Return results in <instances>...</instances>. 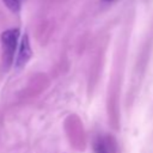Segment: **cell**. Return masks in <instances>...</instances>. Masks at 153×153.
<instances>
[{"instance_id":"6da1fadb","label":"cell","mask_w":153,"mask_h":153,"mask_svg":"<svg viewBox=\"0 0 153 153\" xmlns=\"http://www.w3.org/2000/svg\"><path fill=\"white\" fill-rule=\"evenodd\" d=\"M19 35H20L19 29L13 27L4 31L0 36L1 50H2V63L6 69H8L14 61V55L18 48Z\"/></svg>"},{"instance_id":"7a4b0ae2","label":"cell","mask_w":153,"mask_h":153,"mask_svg":"<svg viewBox=\"0 0 153 153\" xmlns=\"http://www.w3.org/2000/svg\"><path fill=\"white\" fill-rule=\"evenodd\" d=\"M32 55V50H31V47H30V41H29V36L25 33L20 42H19V45H18V51H17V56H16V60H14V66L17 69L24 67L26 65V62L30 60Z\"/></svg>"},{"instance_id":"3957f363","label":"cell","mask_w":153,"mask_h":153,"mask_svg":"<svg viewBox=\"0 0 153 153\" xmlns=\"http://www.w3.org/2000/svg\"><path fill=\"white\" fill-rule=\"evenodd\" d=\"M93 147H94V153H112L111 143L103 137H98L94 141Z\"/></svg>"},{"instance_id":"277c9868","label":"cell","mask_w":153,"mask_h":153,"mask_svg":"<svg viewBox=\"0 0 153 153\" xmlns=\"http://www.w3.org/2000/svg\"><path fill=\"white\" fill-rule=\"evenodd\" d=\"M23 1H24V0H2L4 5H5L10 11H12V12H14V13L19 12V10H20V7H22V5H23Z\"/></svg>"},{"instance_id":"5b68a950","label":"cell","mask_w":153,"mask_h":153,"mask_svg":"<svg viewBox=\"0 0 153 153\" xmlns=\"http://www.w3.org/2000/svg\"><path fill=\"white\" fill-rule=\"evenodd\" d=\"M102 1H104V2H111V1H114V0H102Z\"/></svg>"}]
</instances>
